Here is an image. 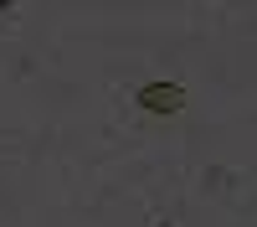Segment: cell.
Masks as SVG:
<instances>
[{"instance_id": "7a4b0ae2", "label": "cell", "mask_w": 257, "mask_h": 227, "mask_svg": "<svg viewBox=\"0 0 257 227\" xmlns=\"http://www.w3.org/2000/svg\"><path fill=\"white\" fill-rule=\"evenodd\" d=\"M160 227H170V222H160Z\"/></svg>"}, {"instance_id": "6da1fadb", "label": "cell", "mask_w": 257, "mask_h": 227, "mask_svg": "<svg viewBox=\"0 0 257 227\" xmlns=\"http://www.w3.org/2000/svg\"><path fill=\"white\" fill-rule=\"evenodd\" d=\"M139 98H144V109H155V114H160V109H165V114L180 109V88H160V83H149Z\"/></svg>"}]
</instances>
